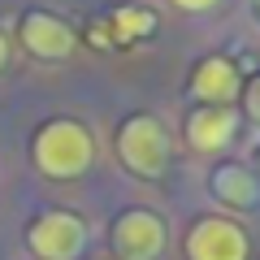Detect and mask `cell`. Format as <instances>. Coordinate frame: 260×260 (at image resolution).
Returning <instances> with one entry per match:
<instances>
[{
	"label": "cell",
	"mask_w": 260,
	"mask_h": 260,
	"mask_svg": "<svg viewBox=\"0 0 260 260\" xmlns=\"http://www.w3.org/2000/svg\"><path fill=\"white\" fill-rule=\"evenodd\" d=\"M26 243L39 260H78L87 247V225H83V217L65 213V208H52V213L30 221Z\"/></svg>",
	"instance_id": "cell-3"
},
{
	"label": "cell",
	"mask_w": 260,
	"mask_h": 260,
	"mask_svg": "<svg viewBox=\"0 0 260 260\" xmlns=\"http://www.w3.org/2000/svg\"><path fill=\"white\" fill-rule=\"evenodd\" d=\"M213 195L221 200L225 208H256L260 204V178H256V169L239 165V160L217 165L213 169Z\"/></svg>",
	"instance_id": "cell-9"
},
{
	"label": "cell",
	"mask_w": 260,
	"mask_h": 260,
	"mask_svg": "<svg viewBox=\"0 0 260 260\" xmlns=\"http://www.w3.org/2000/svg\"><path fill=\"white\" fill-rule=\"evenodd\" d=\"M234 130H239V109L234 104H200L186 117V143L195 152H221L230 148Z\"/></svg>",
	"instance_id": "cell-6"
},
{
	"label": "cell",
	"mask_w": 260,
	"mask_h": 260,
	"mask_svg": "<svg viewBox=\"0 0 260 260\" xmlns=\"http://www.w3.org/2000/svg\"><path fill=\"white\" fill-rule=\"evenodd\" d=\"M117 26H121V35L152 30V13H148V9H117Z\"/></svg>",
	"instance_id": "cell-10"
},
{
	"label": "cell",
	"mask_w": 260,
	"mask_h": 260,
	"mask_svg": "<svg viewBox=\"0 0 260 260\" xmlns=\"http://www.w3.org/2000/svg\"><path fill=\"white\" fill-rule=\"evenodd\" d=\"M256 9H260V0H256Z\"/></svg>",
	"instance_id": "cell-14"
},
{
	"label": "cell",
	"mask_w": 260,
	"mask_h": 260,
	"mask_svg": "<svg viewBox=\"0 0 260 260\" xmlns=\"http://www.w3.org/2000/svg\"><path fill=\"white\" fill-rule=\"evenodd\" d=\"M247 109H251V113H256V117H260V78H256V83H251V91H247Z\"/></svg>",
	"instance_id": "cell-12"
},
{
	"label": "cell",
	"mask_w": 260,
	"mask_h": 260,
	"mask_svg": "<svg viewBox=\"0 0 260 260\" xmlns=\"http://www.w3.org/2000/svg\"><path fill=\"white\" fill-rule=\"evenodd\" d=\"M174 5H178L182 13H208V9L217 5V0H174Z\"/></svg>",
	"instance_id": "cell-11"
},
{
	"label": "cell",
	"mask_w": 260,
	"mask_h": 260,
	"mask_svg": "<svg viewBox=\"0 0 260 260\" xmlns=\"http://www.w3.org/2000/svg\"><path fill=\"white\" fill-rule=\"evenodd\" d=\"M22 44L39 56V61H65L74 52V30L52 13H26L22 18Z\"/></svg>",
	"instance_id": "cell-8"
},
{
	"label": "cell",
	"mask_w": 260,
	"mask_h": 260,
	"mask_svg": "<svg viewBox=\"0 0 260 260\" xmlns=\"http://www.w3.org/2000/svg\"><path fill=\"white\" fill-rule=\"evenodd\" d=\"M165 221L148 208H130L113 221V251L121 260H156L165 251Z\"/></svg>",
	"instance_id": "cell-5"
},
{
	"label": "cell",
	"mask_w": 260,
	"mask_h": 260,
	"mask_svg": "<svg viewBox=\"0 0 260 260\" xmlns=\"http://www.w3.org/2000/svg\"><path fill=\"white\" fill-rule=\"evenodd\" d=\"M30 156H35L39 174H48V178H78L95 160V139L87 126H78L70 117H56L48 126H39Z\"/></svg>",
	"instance_id": "cell-1"
},
{
	"label": "cell",
	"mask_w": 260,
	"mask_h": 260,
	"mask_svg": "<svg viewBox=\"0 0 260 260\" xmlns=\"http://www.w3.org/2000/svg\"><path fill=\"white\" fill-rule=\"evenodd\" d=\"M117 156L130 174L139 178H160L169 169V130L152 113H135L117 130Z\"/></svg>",
	"instance_id": "cell-2"
},
{
	"label": "cell",
	"mask_w": 260,
	"mask_h": 260,
	"mask_svg": "<svg viewBox=\"0 0 260 260\" xmlns=\"http://www.w3.org/2000/svg\"><path fill=\"white\" fill-rule=\"evenodd\" d=\"M243 91V78H239V65L230 56H204L191 74V95L200 104H234Z\"/></svg>",
	"instance_id": "cell-7"
},
{
	"label": "cell",
	"mask_w": 260,
	"mask_h": 260,
	"mask_svg": "<svg viewBox=\"0 0 260 260\" xmlns=\"http://www.w3.org/2000/svg\"><path fill=\"white\" fill-rule=\"evenodd\" d=\"M5 61H9V44H5V35H0V70H5Z\"/></svg>",
	"instance_id": "cell-13"
},
{
	"label": "cell",
	"mask_w": 260,
	"mask_h": 260,
	"mask_svg": "<svg viewBox=\"0 0 260 260\" xmlns=\"http://www.w3.org/2000/svg\"><path fill=\"white\" fill-rule=\"evenodd\" d=\"M251 243L230 217H200L186 230V260H247Z\"/></svg>",
	"instance_id": "cell-4"
}]
</instances>
